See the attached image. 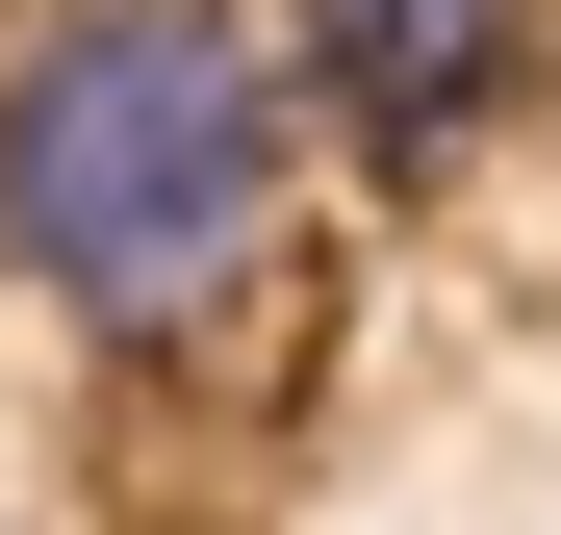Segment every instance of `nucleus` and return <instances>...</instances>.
<instances>
[{
  "label": "nucleus",
  "mask_w": 561,
  "mask_h": 535,
  "mask_svg": "<svg viewBox=\"0 0 561 535\" xmlns=\"http://www.w3.org/2000/svg\"><path fill=\"white\" fill-rule=\"evenodd\" d=\"M280 103L357 178H459L536 103V0H280Z\"/></svg>",
  "instance_id": "f03ea898"
},
{
  "label": "nucleus",
  "mask_w": 561,
  "mask_h": 535,
  "mask_svg": "<svg viewBox=\"0 0 561 535\" xmlns=\"http://www.w3.org/2000/svg\"><path fill=\"white\" fill-rule=\"evenodd\" d=\"M307 255V103L255 0H26L0 26V281L103 357H230Z\"/></svg>",
  "instance_id": "f257e3e1"
}]
</instances>
